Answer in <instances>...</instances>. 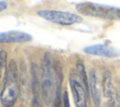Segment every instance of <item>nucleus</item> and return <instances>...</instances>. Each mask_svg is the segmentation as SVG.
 <instances>
[{
	"mask_svg": "<svg viewBox=\"0 0 120 107\" xmlns=\"http://www.w3.org/2000/svg\"><path fill=\"white\" fill-rule=\"evenodd\" d=\"M19 69L16 61L11 59L8 66L7 75L0 92V102L4 107H12L19 97Z\"/></svg>",
	"mask_w": 120,
	"mask_h": 107,
	"instance_id": "1",
	"label": "nucleus"
},
{
	"mask_svg": "<svg viewBox=\"0 0 120 107\" xmlns=\"http://www.w3.org/2000/svg\"><path fill=\"white\" fill-rule=\"evenodd\" d=\"M41 75V97L45 105L52 104L55 92V69L49 53H45L40 62Z\"/></svg>",
	"mask_w": 120,
	"mask_h": 107,
	"instance_id": "2",
	"label": "nucleus"
},
{
	"mask_svg": "<svg viewBox=\"0 0 120 107\" xmlns=\"http://www.w3.org/2000/svg\"><path fill=\"white\" fill-rule=\"evenodd\" d=\"M76 9L82 15L107 20L120 21V8L83 2L76 5Z\"/></svg>",
	"mask_w": 120,
	"mask_h": 107,
	"instance_id": "3",
	"label": "nucleus"
},
{
	"mask_svg": "<svg viewBox=\"0 0 120 107\" xmlns=\"http://www.w3.org/2000/svg\"><path fill=\"white\" fill-rule=\"evenodd\" d=\"M37 14L53 23H57L60 25H73L76 23H80L82 21V16L77 13L57 9H39L37 11Z\"/></svg>",
	"mask_w": 120,
	"mask_h": 107,
	"instance_id": "4",
	"label": "nucleus"
},
{
	"mask_svg": "<svg viewBox=\"0 0 120 107\" xmlns=\"http://www.w3.org/2000/svg\"><path fill=\"white\" fill-rule=\"evenodd\" d=\"M68 82L75 107H87V94L77 71L73 69L69 71Z\"/></svg>",
	"mask_w": 120,
	"mask_h": 107,
	"instance_id": "5",
	"label": "nucleus"
},
{
	"mask_svg": "<svg viewBox=\"0 0 120 107\" xmlns=\"http://www.w3.org/2000/svg\"><path fill=\"white\" fill-rule=\"evenodd\" d=\"M102 93L107 99V107H120V98L113 87L111 72L105 70L102 74Z\"/></svg>",
	"mask_w": 120,
	"mask_h": 107,
	"instance_id": "6",
	"label": "nucleus"
},
{
	"mask_svg": "<svg viewBox=\"0 0 120 107\" xmlns=\"http://www.w3.org/2000/svg\"><path fill=\"white\" fill-rule=\"evenodd\" d=\"M31 75V89H32V101L31 107H43L40 98L41 92V75H40V68L36 64H31L30 69Z\"/></svg>",
	"mask_w": 120,
	"mask_h": 107,
	"instance_id": "7",
	"label": "nucleus"
},
{
	"mask_svg": "<svg viewBox=\"0 0 120 107\" xmlns=\"http://www.w3.org/2000/svg\"><path fill=\"white\" fill-rule=\"evenodd\" d=\"M32 39L30 34L18 30L0 32V44L3 43H22L28 42Z\"/></svg>",
	"mask_w": 120,
	"mask_h": 107,
	"instance_id": "8",
	"label": "nucleus"
},
{
	"mask_svg": "<svg viewBox=\"0 0 120 107\" xmlns=\"http://www.w3.org/2000/svg\"><path fill=\"white\" fill-rule=\"evenodd\" d=\"M84 53L93 55H99L104 57H114L119 54V53L107 43H97L94 45L87 46L83 49Z\"/></svg>",
	"mask_w": 120,
	"mask_h": 107,
	"instance_id": "9",
	"label": "nucleus"
},
{
	"mask_svg": "<svg viewBox=\"0 0 120 107\" xmlns=\"http://www.w3.org/2000/svg\"><path fill=\"white\" fill-rule=\"evenodd\" d=\"M55 69V92L54 97L52 101L51 107H63V93H62V84H63V69L61 64H57L54 67Z\"/></svg>",
	"mask_w": 120,
	"mask_h": 107,
	"instance_id": "10",
	"label": "nucleus"
},
{
	"mask_svg": "<svg viewBox=\"0 0 120 107\" xmlns=\"http://www.w3.org/2000/svg\"><path fill=\"white\" fill-rule=\"evenodd\" d=\"M89 94L94 106L98 107L100 104V89L98 87V79L95 69H91L89 72Z\"/></svg>",
	"mask_w": 120,
	"mask_h": 107,
	"instance_id": "11",
	"label": "nucleus"
},
{
	"mask_svg": "<svg viewBox=\"0 0 120 107\" xmlns=\"http://www.w3.org/2000/svg\"><path fill=\"white\" fill-rule=\"evenodd\" d=\"M26 68L24 66L23 61L22 62L20 69H19V83L20 87L22 88V100H26L28 98V91H27V73Z\"/></svg>",
	"mask_w": 120,
	"mask_h": 107,
	"instance_id": "12",
	"label": "nucleus"
},
{
	"mask_svg": "<svg viewBox=\"0 0 120 107\" xmlns=\"http://www.w3.org/2000/svg\"><path fill=\"white\" fill-rule=\"evenodd\" d=\"M82 83V85L84 87V90L87 94V97L90 96L89 94V79H88V76L86 74V69H85V67H84V64L82 60L78 59L76 61V69H75Z\"/></svg>",
	"mask_w": 120,
	"mask_h": 107,
	"instance_id": "13",
	"label": "nucleus"
},
{
	"mask_svg": "<svg viewBox=\"0 0 120 107\" xmlns=\"http://www.w3.org/2000/svg\"><path fill=\"white\" fill-rule=\"evenodd\" d=\"M8 54L4 49H0V81L5 80L8 71V64H7Z\"/></svg>",
	"mask_w": 120,
	"mask_h": 107,
	"instance_id": "14",
	"label": "nucleus"
},
{
	"mask_svg": "<svg viewBox=\"0 0 120 107\" xmlns=\"http://www.w3.org/2000/svg\"><path fill=\"white\" fill-rule=\"evenodd\" d=\"M62 99H63V107H70V105H69L68 93V91H67V90H65V91H64Z\"/></svg>",
	"mask_w": 120,
	"mask_h": 107,
	"instance_id": "15",
	"label": "nucleus"
},
{
	"mask_svg": "<svg viewBox=\"0 0 120 107\" xmlns=\"http://www.w3.org/2000/svg\"><path fill=\"white\" fill-rule=\"evenodd\" d=\"M8 8V3L6 1H0V11L5 10Z\"/></svg>",
	"mask_w": 120,
	"mask_h": 107,
	"instance_id": "16",
	"label": "nucleus"
}]
</instances>
